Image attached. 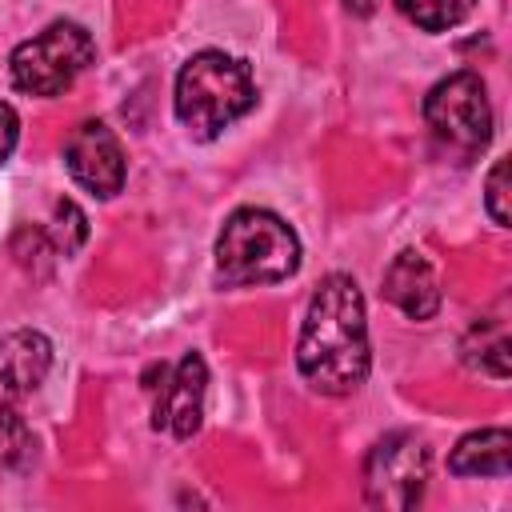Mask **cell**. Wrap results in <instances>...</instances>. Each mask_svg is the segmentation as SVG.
Masks as SVG:
<instances>
[{
	"mask_svg": "<svg viewBox=\"0 0 512 512\" xmlns=\"http://www.w3.org/2000/svg\"><path fill=\"white\" fill-rule=\"evenodd\" d=\"M300 376L324 396H348L368 376V320L364 296L352 276L332 272L308 300L300 340H296Z\"/></svg>",
	"mask_w": 512,
	"mask_h": 512,
	"instance_id": "obj_1",
	"label": "cell"
},
{
	"mask_svg": "<svg viewBox=\"0 0 512 512\" xmlns=\"http://www.w3.org/2000/svg\"><path fill=\"white\" fill-rule=\"evenodd\" d=\"M252 68L220 48L196 52L176 76V116L192 140H216L232 120L252 112Z\"/></svg>",
	"mask_w": 512,
	"mask_h": 512,
	"instance_id": "obj_2",
	"label": "cell"
},
{
	"mask_svg": "<svg viewBox=\"0 0 512 512\" xmlns=\"http://www.w3.org/2000/svg\"><path fill=\"white\" fill-rule=\"evenodd\" d=\"M300 268L296 232L268 208H236L216 240V276L228 288L280 284Z\"/></svg>",
	"mask_w": 512,
	"mask_h": 512,
	"instance_id": "obj_3",
	"label": "cell"
},
{
	"mask_svg": "<svg viewBox=\"0 0 512 512\" xmlns=\"http://www.w3.org/2000/svg\"><path fill=\"white\" fill-rule=\"evenodd\" d=\"M92 60H96V44L88 28H80L76 20H56L40 36L12 48L8 72L12 84L28 96H60Z\"/></svg>",
	"mask_w": 512,
	"mask_h": 512,
	"instance_id": "obj_4",
	"label": "cell"
},
{
	"mask_svg": "<svg viewBox=\"0 0 512 512\" xmlns=\"http://www.w3.org/2000/svg\"><path fill=\"white\" fill-rule=\"evenodd\" d=\"M424 120L440 144L464 156L480 152L492 136V104L484 80L476 72H452L424 96Z\"/></svg>",
	"mask_w": 512,
	"mask_h": 512,
	"instance_id": "obj_5",
	"label": "cell"
},
{
	"mask_svg": "<svg viewBox=\"0 0 512 512\" xmlns=\"http://www.w3.org/2000/svg\"><path fill=\"white\" fill-rule=\"evenodd\" d=\"M428 480V444L412 432L384 436L364 464V496L372 508L408 512L420 504Z\"/></svg>",
	"mask_w": 512,
	"mask_h": 512,
	"instance_id": "obj_6",
	"label": "cell"
},
{
	"mask_svg": "<svg viewBox=\"0 0 512 512\" xmlns=\"http://www.w3.org/2000/svg\"><path fill=\"white\" fill-rule=\"evenodd\" d=\"M64 164L68 176L100 200L124 188V148L100 120H84L80 128H72V136L64 140Z\"/></svg>",
	"mask_w": 512,
	"mask_h": 512,
	"instance_id": "obj_7",
	"label": "cell"
},
{
	"mask_svg": "<svg viewBox=\"0 0 512 512\" xmlns=\"http://www.w3.org/2000/svg\"><path fill=\"white\" fill-rule=\"evenodd\" d=\"M204 392H208V364H204V356L200 352L180 356V364L160 384V396H156V408H152V428L168 432L176 440L196 436L200 420H204Z\"/></svg>",
	"mask_w": 512,
	"mask_h": 512,
	"instance_id": "obj_8",
	"label": "cell"
},
{
	"mask_svg": "<svg viewBox=\"0 0 512 512\" xmlns=\"http://www.w3.org/2000/svg\"><path fill=\"white\" fill-rule=\"evenodd\" d=\"M52 368V344L36 328H16L0 336V404H16L36 392Z\"/></svg>",
	"mask_w": 512,
	"mask_h": 512,
	"instance_id": "obj_9",
	"label": "cell"
},
{
	"mask_svg": "<svg viewBox=\"0 0 512 512\" xmlns=\"http://www.w3.org/2000/svg\"><path fill=\"white\" fill-rule=\"evenodd\" d=\"M384 296L412 320H432L440 308V280L424 252H400L384 272Z\"/></svg>",
	"mask_w": 512,
	"mask_h": 512,
	"instance_id": "obj_10",
	"label": "cell"
},
{
	"mask_svg": "<svg viewBox=\"0 0 512 512\" xmlns=\"http://www.w3.org/2000/svg\"><path fill=\"white\" fill-rule=\"evenodd\" d=\"M508 448L512 436L508 428H480L460 436V444L448 456V472L456 476H508Z\"/></svg>",
	"mask_w": 512,
	"mask_h": 512,
	"instance_id": "obj_11",
	"label": "cell"
},
{
	"mask_svg": "<svg viewBox=\"0 0 512 512\" xmlns=\"http://www.w3.org/2000/svg\"><path fill=\"white\" fill-rule=\"evenodd\" d=\"M460 356L472 372H484L492 380H508V324L500 316L476 320L460 344Z\"/></svg>",
	"mask_w": 512,
	"mask_h": 512,
	"instance_id": "obj_12",
	"label": "cell"
},
{
	"mask_svg": "<svg viewBox=\"0 0 512 512\" xmlns=\"http://www.w3.org/2000/svg\"><path fill=\"white\" fill-rule=\"evenodd\" d=\"M32 428L12 404H0V480L28 472L32 464Z\"/></svg>",
	"mask_w": 512,
	"mask_h": 512,
	"instance_id": "obj_13",
	"label": "cell"
},
{
	"mask_svg": "<svg viewBox=\"0 0 512 512\" xmlns=\"http://www.w3.org/2000/svg\"><path fill=\"white\" fill-rule=\"evenodd\" d=\"M396 8L424 32H448L476 8V0H396Z\"/></svg>",
	"mask_w": 512,
	"mask_h": 512,
	"instance_id": "obj_14",
	"label": "cell"
},
{
	"mask_svg": "<svg viewBox=\"0 0 512 512\" xmlns=\"http://www.w3.org/2000/svg\"><path fill=\"white\" fill-rule=\"evenodd\" d=\"M56 224H52V240H56V252L60 256H72L84 240H88V220L84 212L72 204V200H56Z\"/></svg>",
	"mask_w": 512,
	"mask_h": 512,
	"instance_id": "obj_15",
	"label": "cell"
},
{
	"mask_svg": "<svg viewBox=\"0 0 512 512\" xmlns=\"http://www.w3.org/2000/svg\"><path fill=\"white\" fill-rule=\"evenodd\" d=\"M484 204H488L492 224L508 228V220H512V212H508V160H496L492 164L488 184H484Z\"/></svg>",
	"mask_w": 512,
	"mask_h": 512,
	"instance_id": "obj_16",
	"label": "cell"
},
{
	"mask_svg": "<svg viewBox=\"0 0 512 512\" xmlns=\"http://www.w3.org/2000/svg\"><path fill=\"white\" fill-rule=\"evenodd\" d=\"M16 140H20V116L12 112V104H4V100H0V164L12 156Z\"/></svg>",
	"mask_w": 512,
	"mask_h": 512,
	"instance_id": "obj_17",
	"label": "cell"
},
{
	"mask_svg": "<svg viewBox=\"0 0 512 512\" xmlns=\"http://www.w3.org/2000/svg\"><path fill=\"white\" fill-rule=\"evenodd\" d=\"M344 4H348L356 16H368V12H376V4H380V0H344Z\"/></svg>",
	"mask_w": 512,
	"mask_h": 512,
	"instance_id": "obj_18",
	"label": "cell"
}]
</instances>
